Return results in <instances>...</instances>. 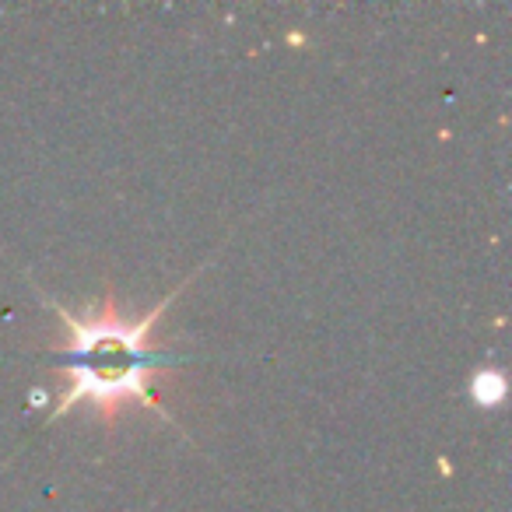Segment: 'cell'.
I'll list each match as a JSON object with an SVG mask.
<instances>
[{"label":"cell","instance_id":"obj_1","mask_svg":"<svg viewBox=\"0 0 512 512\" xmlns=\"http://www.w3.org/2000/svg\"><path fill=\"white\" fill-rule=\"evenodd\" d=\"M43 299H46V306L53 309V316L71 330V348L57 355L60 369L67 372L71 386H67V393H60L57 407L50 411L46 425H57V421L64 418L74 404H81V400L99 407L106 418H113V414L127 404H141V407H148V411H158L172 425V418L162 411V404L155 400V390H151V372L193 362V355L151 348L148 334H151V327L162 320V313L169 309V302L176 299V292L165 295V299L137 323L123 320L113 299H106V306H102L99 313H88V320H78L74 313H67L50 295H43Z\"/></svg>","mask_w":512,"mask_h":512},{"label":"cell","instance_id":"obj_2","mask_svg":"<svg viewBox=\"0 0 512 512\" xmlns=\"http://www.w3.org/2000/svg\"><path fill=\"white\" fill-rule=\"evenodd\" d=\"M505 393H509V383H505L502 372L491 369V365H484V369H477L474 376H470V400H474L477 407H484V411L502 404Z\"/></svg>","mask_w":512,"mask_h":512}]
</instances>
